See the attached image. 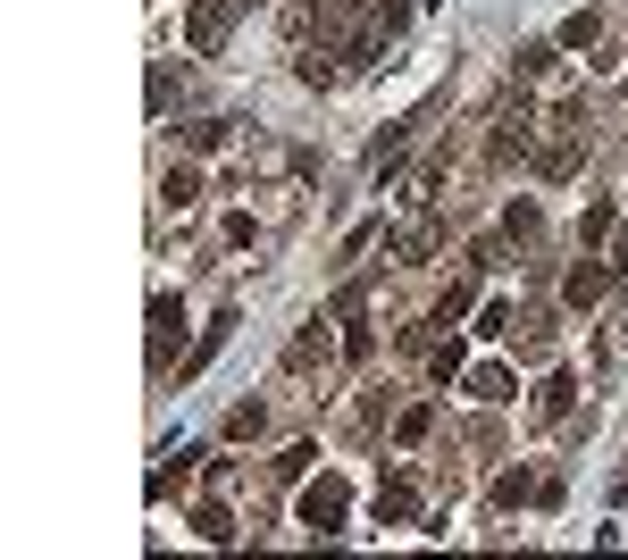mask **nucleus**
<instances>
[{
	"instance_id": "17",
	"label": "nucleus",
	"mask_w": 628,
	"mask_h": 560,
	"mask_svg": "<svg viewBox=\"0 0 628 560\" xmlns=\"http://www.w3.org/2000/svg\"><path fill=\"white\" fill-rule=\"evenodd\" d=\"M562 51H595V18H587V9H578V18L562 25Z\"/></svg>"
},
{
	"instance_id": "2",
	"label": "nucleus",
	"mask_w": 628,
	"mask_h": 560,
	"mask_svg": "<svg viewBox=\"0 0 628 560\" xmlns=\"http://www.w3.org/2000/svg\"><path fill=\"white\" fill-rule=\"evenodd\" d=\"M611 277H620V268H611V251H587V260L562 277V301H570V310H595V301L611 293Z\"/></svg>"
},
{
	"instance_id": "18",
	"label": "nucleus",
	"mask_w": 628,
	"mask_h": 560,
	"mask_svg": "<svg viewBox=\"0 0 628 560\" xmlns=\"http://www.w3.org/2000/svg\"><path fill=\"white\" fill-rule=\"evenodd\" d=\"M536 226H545V218H536V201H512V218H503V235H519V243H528Z\"/></svg>"
},
{
	"instance_id": "1",
	"label": "nucleus",
	"mask_w": 628,
	"mask_h": 560,
	"mask_svg": "<svg viewBox=\"0 0 628 560\" xmlns=\"http://www.w3.org/2000/svg\"><path fill=\"white\" fill-rule=\"evenodd\" d=\"M343 510H352L343 477H310V486H302V527H310V536H336V527H343Z\"/></svg>"
},
{
	"instance_id": "20",
	"label": "nucleus",
	"mask_w": 628,
	"mask_h": 560,
	"mask_svg": "<svg viewBox=\"0 0 628 560\" xmlns=\"http://www.w3.org/2000/svg\"><path fill=\"white\" fill-rule=\"evenodd\" d=\"M620 318H628V293H620Z\"/></svg>"
},
{
	"instance_id": "13",
	"label": "nucleus",
	"mask_w": 628,
	"mask_h": 560,
	"mask_svg": "<svg viewBox=\"0 0 628 560\" xmlns=\"http://www.w3.org/2000/svg\"><path fill=\"white\" fill-rule=\"evenodd\" d=\"M428 427H436V411H428V402H411V411L394 418V435H402V444H419V435H428Z\"/></svg>"
},
{
	"instance_id": "3",
	"label": "nucleus",
	"mask_w": 628,
	"mask_h": 560,
	"mask_svg": "<svg viewBox=\"0 0 628 560\" xmlns=\"http://www.w3.org/2000/svg\"><path fill=\"white\" fill-rule=\"evenodd\" d=\"M235 9H244V0H193L185 42H193V51H218V42H227V25H235Z\"/></svg>"
},
{
	"instance_id": "8",
	"label": "nucleus",
	"mask_w": 628,
	"mask_h": 560,
	"mask_svg": "<svg viewBox=\"0 0 628 560\" xmlns=\"http://www.w3.org/2000/svg\"><path fill=\"white\" fill-rule=\"evenodd\" d=\"M470 393H477V402H512V369H503V360L470 369Z\"/></svg>"
},
{
	"instance_id": "4",
	"label": "nucleus",
	"mask_w": 628,
	"mask_h": 560,
	"mask_svg": "<svg viewBox=\"0 0 628 560\" xmlns=\"http://www.w3.org/2000/svg\"><path fill=\"white\" fill-rule=\"evenodd\" d=\"M227 326H235V310H218V318H209V326H202V343H193V352H185V376H202L209 360L227 352Z\"/></svg>"
},
{
	"instance_id": "12",
	"label": "nucleus",
	"mask_w": 628,
	"mask_h": 560,
	"mask_svg": "<svg viewBox=\"0 0 628 560\" xmlns=\"http://www.w3.org/2000/svg\"><path fill=\"white\" fill-rule=\"evenodd\" d=\"M553 51H562V42H519L512 68H519V75H545V68H553Z\"/></svg>"
},
{
	"instance_id": "16",
	"label": "nucleus",
	"mask_w": 628,
	"mask_h": 560,
	"mask_svg": "<svg viewBox=\"0 0 628 560\" xmlns=\"http://www.w3.org/2000/svg\"><path fill=\"white\" fill-rule=\"evenodd\" d=\"M369 352H378V335H369L361 310H352V326H343V360H369Z\"/></svg>"
},
{
	"instance_id": "11",
	"label": "nucleus",
	"mask_w": 628,
	"mask_h": 560,
	"mask_svg": "<svg viewBox=\"0 0 628 560\" xmlns=\"http://www.w3.org/2000/svg\"><path fill=\"white\" fill-rule=\"evenodd\" d=\"M495 502H503V510H519V502H536V477H519V468H512V477H495Z\"/></svg>"
},
{
	"instance_id": "5",
	"label": "nucleus",
	"mask_w": 628,
	"mask_h": 560,
	"mask_svg": "<svg viewBox=\"0 0 628 560\" xmlns=\"http://www.w3.org/2000/svg\"><path fill=\"white\" fill-rule=\"evenodd\" d=\"M378 519H419V486H411V477H385V486H378Z\"/></svg>"
},
{
	"instance_id": "21",
	"label": "nucleus",
	"mask_w": 628,
	"mask_h": 560,
	"mask_svg": "<svg viewBox=\"0 0 628 560\" xmlns=\"http://www.w3.org/2000/svg\"><path fill=\"white\" fill-rule=\"evenodd\" d=\"M244 9H251V0H244Z\"/></svg>"
},
{
	"instance_id": "10",
	"label": "nucleus",
	"mask_w": 628,
	"mask_h": 560,
	"mask_svg": "<svg viewBox=\"0 0 628 560\" xmlns=\"http://www.w3.org/2000/svg\"><path fill=\"white\" fill-rule=\"evenodd\" d=\"M578 243H587V251L611 243V201H587V218H578Z\"/></svg>"
},
{
	"instance_id": "19",
	"label": "nucleus",
	"mask_w": 628,
	"mask_h": 560,
	"mask_svg": "<svg viewBox=\"0 0 628 560\" xmlns=\"http://www.w3.org/2000/svg\"><path fill=\"white\" fill-rule=\"evenodd\" d=\"M604 251H611V268H620V277H628V226H620V235H611Z\"/></svg>"
},
{
	"instance_id": "7",
	"label": "nucleus",
	"mask_w": 628,
	"mask_h": 560,
	"mask_svg": "<svg viewBox=\"0 0 628 560\" xmlns=\"http://www.w3.org/2000/svg\"><path fill=\"white\" fill-rule=\"evenodd\" d=\"M570 402H578V385H570L562 369H553L545 385H536V418H570Z\"/></svg>"
},
{
	"instance_id": "9",
	"label": "nucleus",
	"mask_w": 628,
	"mask_h": 560,
	"mask_svg": "<svg viewBox=\"0 0 628 560\" xmlns=\"http://www.w3.org/2000/svg\"><path fill=\"white\" fill-rule=\"evenodd\" d=\"M193 536H202V543H235V519L218 502H202V510H193Z\"/></svg>"
},
{
	"instance_id": "15",
	"label": "nucleus",
	"mask_w": 628,
	"mask_h": 560,
	"mask_svg": "<svg viewBox=\"0 0 628 560\" xmlns=\"http://www.w3.org/2000/svg\"><path fill=\"white\" fill-rule=\"evenodd\" d=\"M260 427H268L260 402H235V411H227V435H260Z\"/></svg>"
},
{
	"instance_id": "14",
	"label": "nucleus",
	"mask_w": 628,
	"mask_h": 560,
	"mask_svg": "<svg viewBox=\"0 0 628 560\" xmlns=\"http://www.w3.org/2000/svg\"><path fill=\"white\" fill-rule=\"evenodd\" d=\"M193 201H202V176L176 168V176H168V209H193Z\"/></svg>"
},
{
	"instance_id": "6",
	"label": "nucleus",
	"mask_w": 628,
	"mask_h": 560,
	"mask_svg": "<svg viewBox=\"0 0 628 560\" xmlns=\"http://www.w3.org/2000/svg\"><path fill=\"white\" fill-rule=\"evenodd\" d=\"M176 318H185V310H176V293H159L152 301V360H159V369H168V352H176Z\"/></svg>"
}]
</instances>
